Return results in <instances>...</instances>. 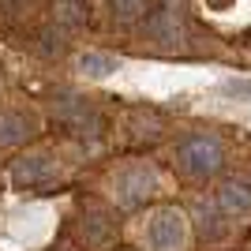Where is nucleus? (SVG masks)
<instances>
[{
    "label": "nucleus",
    "instance_id": "f257e3e1",
    "mask_svg": "<svg viewBox=\"0 0 251 251\" xmlns=\"http://www.w3.org/2000/svg\"><path fill=\"white\" fill-rule=\"evenodd\" d=\"M161 195V169L147 154H127L105 173V199L120 214H143Z\"/></svg>",
    "mask_w": 251,
    "mask_h": 251
},
{
    "label": "nucleus",
    "instance_id": "f03ea898",
    "mask_svg": "<svg viewBox=\"0 0 251 251\" xmlns=\"http://www.w3.org/2000/svg\"><path fill=\"white\" fill-rule=\"evenodd\" d=\"M169 165L188 184H210L229 165V147L214 127H188L173 139L169 147Z\"/></svg>",
    "mask_w": 251,
    "mask_h": 251
},
{
    "label": "nucleus",
    "instance_id": "7ed1b4c3",
    "mask_svg": "<svg viewBox=\"0 0 251 251\" xmlns=\"http://www.w3.org/2000/svg\"><path fill=\"white\" fill-rule=\"evenodd\" d=\"M4 176L15 191L23 195H52V191H64L68 188V157L60 154V147H52V143H30L26 150L19 154H11L8 169H4Z\"/></svg>",
    "mask_w": 251,
    "mask_h": 251
},
{
    "label": "nucleus",
    "instance_id": "20e7f679",
    "mask_svg": "<svg viewBox=\"0 0 251 251\" xmlns=\"http://www.w3.org/2000/svg\"><path fill=\"white\" fill-rule=\"evenodd\" d=\"M120 210L109 199L86 195L79 199V206L68 214L64 221V236L75 244L79 251H120L124 248V225H120Z\"/></svg>",
    "mask_w": 251,
    "mask_h": 251
},
{
    "label": "nucleus",
    "instance_id": "39448f33",
    "mask_svg": "<svg viewBox=\"0 0 251 251\" xmlns=\"http://www.w3.org/2000/svg\"><path fill=\"white\" fill-rule=\"evenodd\" d=\"M45 120L52 124V131H60L72 143H98L109 131V116H105L101 101L90 94H75V90H60L49 98Z\"/></svg>",
    "mask_w": 251,
    "mask_h": 251
},
{
    "label": "nucleus",
    "instance_id": "423d86ee",
    "mask_svg": "<svg viewBox=\"0 0 251 251\" xmlns=\"http://www.w3.org/2000/svg\"><path fill=\"white\" fill-rule=\"evenodd\" d=\"M139 45L143 52L157 56H184L191 45L188 38V0H154L147 19L139 26Z\"/></svg>",
    "mask_w": 251,
    "mask_h": 251
},
{
    "label": "nucleus",
    "instance_id": "0eeeda50",
    "mask_svg": "<svg viewBox=\"0 0 251 251\" xmlns=\"http://www.w3.org/2000/svg\"><path fill=\"white\" fill-rule=\"evenodd\" d=\"M191 218L176 202H154L143 221V251H188Z\"/></svg>",
    "mask_w": 251,
    "mask_h": 251
},
{
    "label": "nucleus",
    "instance_id": "6e6552de",
    "mask_svg": "<svg viewBox=\"0 0 251 251\" xmlns=\"http://www.w3.org/2000/svg\"><path fill=\"white\" fill-rule=\"evenodd\" d=\"M45 131V116L30 105L0 101V154H19L30 143H38Z\"/></svg>",
    "mask_w": 251,
    "mask_h": 251
},
{
    "label": "nucleus",
    "instance_id": "1a4fd4ad",
    "mask_svg": "<svg viewBox=\"0 0 251 251\" xmlns=\"http://www.w3.org/2000/svg\"><path fill=\"white\" fill-rule=\"evenodd\" d=\"M124 135H127V143H131L139 154H147V150H154L157 143L169 139V116L161 113L157 105H127Z\"/></svg>",
    "mask_w": 251,
    "mask_h": 251
},
{
    "label": "nucleus",
    "instance_id": "9d476101",
    "mask_svg": "<svg viewBox=\"0 0 251 251\" xmlns=\"http://www.w3.org/2000/svg\"><path fill=\"white\" fill-rule=\"evenodd\" d=\"M45 23L56 26L68 42H75L94 26V4L90 0H49L45 4Z\"/></svg>",
    "mask_w": 251,
    "mask_h": 251
},
{
    "label": "nucleus",
    "instance_id": "9b49d317",
    "mask_svg": "<svg viewBox=\"0 0 251 251\" xmlns=\"http://www.w3.org/2000/svg\"><path fill=\"white\" fill-rule=\"evenodd\" d=\"M188 218H191V232H195V240L202 248H218L232 236V221L221 214V206L214 199H195Z\"/></svg>",
    "mask_w": 251,
    "mask_h": 251
},
{
    "label": "nucleus",
    "instance_id": "f8f14e48",
    "mask_svg": "<svg viewBox=\"0 0 251 251\" xmlns=\"http://www.w3.org/2000/svg\"><path fill=\"white\" fill-rule=\"evenodd\" d=\"M154 0H105V23L113 30H124V34H135L147 19V11Z\"/></svg>",
    "mask_w": 251,
    "mask_h": 251
},
{
    "label": "nucleus",
    "instance_id": "ddd939ff",
    "mask_svg": "<svg viewBox=\"0 0 251 251\" xmlns=\"http://www.w3.org/2000/svg\"><path fill=\"white\" fill-rule=\"evenodd\" d=\"M214 202L221 206V214L229 221L251 218V184L248 180H225V184L214 191Z\"/></svg>",
    "mask_w": 251,
    "mask_h": 251
},
{
    "label": "nucleus",
    "instance_id": "4468645a",
    "mask_svg": "<svg viewBox=\"0 0 251 251\" xmlns=\"http://www.w3.org/2000/svg\"><path fill=\"white\" fill-rule=\"evenodd\" d=\"M72 64H75V72L83 75V79H94V83L120 72V56L109 52V49H83Z\"/></svg>",
    "mask_w": 251,
    "mask_h": 251
},
{
    "label": "nucleus",
    "instance_id": "2eb2a0df",
    "mask_svg": "<svg viewBox=\"0 0 251 251\" xmlns=\"http://www.w3.org/2000/svg\"><path fill=\"white\" fill-rule=\"evenodd\" d=\"M34 8H42V0H0V26H15L26 23Z\"/></svg>",
    "mask_w": 251,
    "mask_h": 251
},
{
    "label": "nucleus",
    "instance_id": "dca6fc26",
    "mask_svg": "<svg viewBox=\"0 0 251 251\" xmlns=\"http://www.w3.org/2000/svg\"><path fill=\"white\" fill-rule=\"evenodd\" d=\"M45 251H79V248H75V244L68 240V236H60V240H52V244H49Z\"/></svg>",
    "mask_w": 251,
    "mask_h": 251
},
{
    "label": "nucleus",
    "instance_id": "f3484780",
    "mask_svg": "<svg viewBox=\"0 0 251 251\" xmlns=\"http://www.w3.org/2000/svg\"><path fill=\"white\" fill-rule=\"evenodd\" d=\"M244 38H248V42H251V26H248V34H244Z\"/></svg>",
    "mask_w": 251,
    "mask_h": 251
},
{
    "label": "nucleus",
    "instance_id": "a211bd4d",
    "mask_svg": "<svg viewBox=\"0 0 251 251\" xmlns=\"http://www.w3.org/2000/svg\"><path fill=\"white\" fill-rule=\"evenodd\" d=\"M120 251H131V248H120Z\"/></svg>",
    "mask_w": 251,
    "mask_h": 251
},
{
    "label": "nucleus",
    "instance_id": "6ab92c4d",
    "mask_svg": "<svg viewBox=\"0 0 251 251\" xmlns=\"http://www.w3.org/2000/svg\"><path fill=\"white\" fill-rule=\"evenodd\" d=\"M0 94H4V86H0Z\"/></svg>",
    "mask_w": 251,
    "mask_h": 251
},
{
    "label": "nucleus",
    "instance_id": "aec40b11",
    "mask_svg": "<svg viewBox=\"0 0 251 251\" xmlns=\"http://www.w3.org/2000/svg\"><path fill=\"white\" fill-rule=\"evenodd\" d=\"M248 184H251V180H248Z\"/></svg>",
    "mask_w": 251,
    "mask_h": 251
}]
</instances>
